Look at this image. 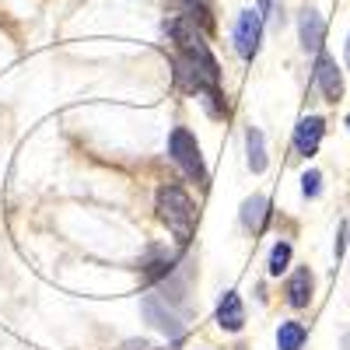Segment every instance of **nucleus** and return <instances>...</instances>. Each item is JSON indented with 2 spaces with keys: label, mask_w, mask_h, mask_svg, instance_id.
Returning a JSON list of instances; mask_svg holds the SVG:
<instances>
[{
  "label": "nucleus",
  "mask_w": 350,
  "mask_h": 350,
  "mask_svg": "<svg viewBox=\"0 0 350 350\" xmlns=\"http://www.w3.org/2000/svg\"><path fill=\"white\" fill-rule=\"evenodd\" d=\"M305 340H308V333H305L301 323H280V329H277V350H301Z\"/></svg>",
  "instance_id": "ddd939ff"
},
{
  "label": "nucleus",
  "mask_w": 350,
  "mask_h": 350,
  "mask_svg": "<svg viewBox=\"0 0 350 350\" xmlns=\"http://www.w3.org/2000/svg\"><path fill=\"white\" fill-rule=\"evenodd\" d=\"M347 126H350V116H347Z\"/></svg>",
  "instance_id": "f3484780"
},
{
  "label": "nucleus",
  "mask_w": 350,
  "mask_h": 350,
  "mask_svg": "<svg viewBox=\"0 0 350 350\" xmlns=\"http://www.w3.org/2000/svg\"><path fill=\"white\" fill-rule=\"evenodd\" d=\"M168 154H172L175 165L189 175V179L207 183V168H203L200 144H196V137H193L186 126H175V130H172V137H168Z\"/></svg>",
  "instance_id": "f03ea898"
},
{
  "label": "nucleus",
  "mask_w": 350,
  "mask_h": 350,
  "mask_svg": "<svg viewBox=\"0 0 350 350\" xmlns=\"http://www.w3.org/2000/svg\"><path fill=\"white\" fill-rule=\"evenodd\" d=\"M298 32H301V46H305L308 53H319V49H323V39H326V21H323V14L312 11V8H305L301 18H298Z\"/></svg>",
  "instance_id": "0eeeda50"
},
{
  "label": "nucleus",
  "mask_w": 350,
  "mask_h": 350,
  "mask_svg": "<svg viewBox=\"0 0 350 350\" xmlns=\"http://www.w3.org/2000/svg\"><path fill=\"white\" fill-rule=\"evenodd\" d=\"M287 262H291V242H277L273 252H270V273L280 277L287 270Z\"/></svg>",
  "instance_id": "4468645a"
},
{
  "label": "nucleus",
  "mask_w": 350,
  "mask_h": 350,
  "mask_svg": "<svg viewBox=\"0 0 350 350\" xmlns=\"http://www.w3.org/2000/svg\"><path fill=\"white\" fill-rule=\"evenodd\" d=\"M217 326L228 329V333H239L245 326V305L235 291H224V298L217 305Z\"/></svg>",
  "instance_id": "6e6552de"
},
{
  "label": "nucleus",
  "mask_w": 350,
  "mask_h": 350,
  "mask_svg": "<svg viewBox=\"0 0 350 350\" xmlns=\"http://www.w3.org/2000/svg\"><path fill=\"white\" fill-rule=\"evenodd\" d=\"M315 84H319V92L326 95V102H340L343 98V74L336 67L333 56H319V64H315Z\"/></svg>",
  "instance_id": "39448f33"
},
{
  "label": "nucleus",
  "mask_w": 350,
  "mask_h": 350,
  "mask_svg": "<svg viewBox=\"0 0 350 350\" xmlns=\"http://www.w3.org/2000/svg\"><path fill=\"white\" fill-rule=\"evenodd\" d=\"M140 308H144V315H148V323L158 326L161 333L183 336V323H179V315H175V305H168L161 295H144Z\"/></svg>",
  "instance_id": "7ed1b4c3"
},
{
  "label": "nucleus",
  "mask_w": 350,
  "mask_h": 350,
  "mask_svg": "<svg viewBox=\"0 0 350 350\" xmlns=\"http://www.w3.org/2000/svg\"><path fill=\"white\" fill-rule=\"evenodd\" d=\"M287 301L291 308H305L312 301V270L308 267H298L287 280Z\"/></svg>",
  "instance_id": "1a4fd4ad"
},
{
  "label": "nucleus",
  "mask_w": 350,
  "mask_h": 350,
  "mask_svg": "<svg viewBox=\"0 0 350 350\" xmlns=\"http://www.w3.org/2000/svg\"><path fill=\"white\" fill-rule=\"evenodd\" d=\"M323 133H326V123L319 120V116H305V120H298V126H295V151L312 158L319 151V144H323Z\"/></svg>",
  "instance_id": "423d86ee"
},
{
  "label": "nucleus",
  "mask_w": 350,
  "mask_h": 350,
  "mask_svg": "<svg viewBox=\"0 0 350 350\" xmlns=\"http://www.w3.org/2000/svg\"><path fill=\"white\" fill-rule=\"evenodd\" d=\"M259 39H262V14L259 11H242L239 25H235V49L242 60H252L259 53Z\"/></svg>",
  "instance_id": "20e7f679"
},
{
  "label": "nucleus",
  "mask_w": 350,
  "mask_h": 350,
  "mask_svg": "<svg viewBox=\"0 0 350 350\" xmlns=\"http://www.w3.org/2000/svg\"><path fill=\"white\" fill-rule=\"evenodd\" d=\"M267 217H270V203L262 200V196H249L242 203V224L252 228V231H262L267 228Z\"/></svg>",
  "instance_id": "9d476101"
},
{
  "label": "nucleus",
  "mask_w": 350,
  "mask_h": 350,
  "mask_svg": "<svg viewBox=\"0 0 350 350\" xmlns=\"http://www.w3.org/2000/svg\"><path fill=\"white\" fill-rule=\"evenodd\" d=\"M301 193H305L308 200H315L319 193H323V175H319L315 168H308V172L301 175Z\"/></svg>",
  "instance_id": "2eb2a0df"
},
{
  "label": "nucleus",
  "mask_w": 350,
  "mask_h": 350,
  "mask_svg": "<svg viewBox=\"0 0 350 350\" xmlns=\"http://www.w3.org/2000/svg\"><path fill=\"white\" fill-rule=\"evenodd\" d=\"M245 151H249V168L259 175V172H267V140H262V133L256 126L245 130Z\"/></svg>",
  "instance_id": "9b49d317"
},
{
  "label": "nucleus",
  "mask_w": 350,
  "mask_h": 350,
  "mask_svg": "<svg viewBox=\"0 0 350 350\" xmlns=\"http://www.w3.org/2000/svg\"><path fill=\"white\" fill-rule=\"evenodd\" d=\"M347 64H350V42H347Z\"/></svg>",
  "instance_id": "dca6fc26"
},
{
  "label": "nucleus",
  "mask_w": 350,
  "mask_h": 350,
  "mask_svg": "<svg viewBox=\"0 0 350 350\" xmlns=\"http://www.w3.org/2000/svg\"><path fill=\"white\" fill-rule=\"evenodd\" d=\"M175 8H179L186 18L200 21L203 32H214V18H211V0H175Z\"/></svg>",
  "instance_id": "f8f14e48"
},
{
  "label": "nucleus",
  "mask_w": 350,
  "mask_h": 350,
  "mask_svg": "<svg viewBox=\"0 0 350 350\" xmlns=\"http://www.w3.org/2000/svg\"><path fill=\"white\" fill-rule=\"evenodd\" d=\"M154 211L161 217V224L175 235L179 245H189L193 231H196V203L183 186H161L154 196Z\"/></svg>",
  "instance_id": "f257e3e1"
}]
</instances>
